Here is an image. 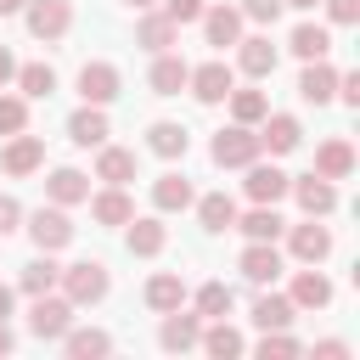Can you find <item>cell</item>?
<instances>
[{
	"instance_id": "1",
	"label": "cell",
	"mask_w": 360,
	"mask_h": 360,
	"mask_svg": "<svg viewBox=\"0 0 360 360\" xmlns=\"http://www.w3.org/2000/svg\"><path fill=\"white\" fill-rule=\"evenodd\" d=\"M56 287H62V298L79 309V304H101L107 298V264L101 259H79V264H62L56 270Z\"/></svg>"
},
{
	"instance_id": "2",
	"label": "cell",
	"mask_w": 360,
	"mask_h": 360,
	"mask_svg": "<svg viewBox=\"0 0 360 360\" xmlns=\"http://www.w3.org/2000/svg\"><path fill=\"white\" fill-rule=\"evenodd\" d=\"M208 158H214L219 169H248V163L259 158V129H253V124H231V129H219L214 146H208Z\"/></svg>"
},
{
	"instance_id": "3",
	"label": "cell",
	"mask_w": 360,
	"mask_h": 360,
	"mask_svg": "<svg viewBox=\"0 0 360 360\" xmlns=\"http://www.w3.org/2000/svg\"><path fill=\"white\" fill-rule=\"evenodd\" d=\"M186 90H191V96H197L202 107H219V101H225V96L236 90V73H231V68H225V62L214 56V62H202V68H191V79H186Z\"/></svg>"
},
{
	"instance_id": "4",
	"label": "cell",
	"mask_w": 360,
	"mask_h": 360,
	"mask_svg": "<svg viewBox=\"0 0 360 360\" xmlns=\"http://www.w3.org/2000/svg\"><path fill=\"white\" fill-rule=\"evenodd\" d=\"M22 17H28V34L34 39H62L73 28V6L68 0H28Z\"/></svg>"
},
{
	"instance_id": "5",
	"label": "cell",
	"mask_w": 360,
	"mask_h": 360,
	"mask_svg": "<svg viewBox=\"0 0 360 360\" xmlns=\"http://www.w3.org/2000/svg\"><path fill=\"white\" fill-rule=\"evenodd\" d=\"M259 124H264V129H259V152H270V158H287V152H298V141H304V124H298L292 112H264Z\"/></svg>"
},
{
	"instance_id": "6",
	"label": "cell",
	"mask_w": 360,
	"mask_h": 360,
	"mask_svg": "<svg viewBox=\"0 0 360 360\" xmlns=\"http://www.w3.org/2000/svg\"><path fill=\"white\" fill-rule=\"evenodd\" d=\"M68 326H73V304H68V298L39 292V298H34V309H28V332H34V338H62Z\"/></svg>"
},
{
	"instance_id": "7",
	"label": "cell",
	"mask_w": 360,
	"mask_h": 360,
	"mask_svg": "<svg viewBox=\"0 0 360 360\" xmlns=\"http://www.w3.org/2000/svg\"><path fill=\"white\" fill-rule=\"evenodd\" d=\"M28 236H34V248H39V253H56V248H68V242H73V219H68L62 208H39V214L28 219Z\"/></svg>"
},
{
	"instance_id": "8",
	"label": "cell",
	"mask_w": 360,
	"mask_h": 360,
	"mask_svg": "<svg viewBox=\"0 0 360 360\" xmlns=\"http://www.w3.org/2000/svg\"><path fill=\"white\" fill-rule=\"evenodd\" d=\"M298 96H304L309 107H326V101L338 96V68H332L326 56L304 62V73H298Z\"/></svg>"
},
{
	"instance_id": "9",
	"label": "cell",
	"mask_w": 360,
	"mask_h": 360,
	"mask_svg": "<svg viewBox=\"0 0 360 360\" xmlns=\"http://www.w3.org/2000/svg\"><path fill=\"white\" fill-rule=\"evenodd\" d=\"M287 248H292V259H298V264H321V259L332 253V231H326V225H315V219H304V225H292V231H287Z\"/></svg>"
},
{
	"instance_id": "10",
	"label": "cell",
	"mask_w": 360,
	"mask_h": 360,
	"mask_svg": "<svg viewBox=\"0 0 360 360\" xmlns=\"http://www.w3.org/2000/svg\"><path fill=\"white\" fill-rule=\"evenodd\" d=\"M79 96H84L90 107H107V101L118 96V68H112V62H84V68H79Z\"/></svg>"
},
{
	"instance_id": "11",
	"label": "cell",
	"mask_w": 360,
	"mask_h": 360,
	"mask_svg": "<svg viewBox=\"0 0 360 360\" xmlns=\"http://www.w3.org/2000/svg\"><path fill=\"white\" fill-rule=\"evenodd\" d=\"M39 163H45V141H39V135H22V129H17V135L6 141V152H0V169H6V174H34Z\"/></svg>"
},
{
	"instance_id": "12",
	"label": "cell",
	"mask_w": 360,
	"mask_h": 360,
	"mask_svg": "<svg viewBox=\"0 0 360 360\" xmlns=\"http://www.w3.org/2000/svg\"><path fill=\"white\" fill-rule=\"evenodd\" d=\"M287 191L298 197V208H304L309 219H321V214H332V208H338V186H332V180H321V174H304V180H292Z\"/></svg>"
},
{
	"instance_id": "13",
	"label": "cell",
	"mask_w": 360,
	"mask_h": 360,
	"mask_svg": "<svg viewBox=\"0 0 360 360\" xmlns=\"http://www.w3.org/2000/svg\"><path fill=\"white\" fill-rule=\"evenodd\" d=\"M197 338H202V315H180V309H169V315H163V326H158V343H163L169 354L197 349Z\"/></svg>"
},
{
	"instance_id": "14",
	"label": "cell",
	"mask_w": 360,
	"mask_h": 360,
	"mask_svg": "<svg viewBox=\"0 0 360 360\" xmlns=\"http://www.w3.org/2000/svg\"><path fill=\"white\" fill-rule=\"evenodd\" d=\"M197 22H202L208 45H219V51L242 39V11H236V6H202V17H197Z\"/></svg>"
},
{
	"instance_id": "15",
	"label": "cell",
	"mask_w": 360,
	"mask_h": 360,
	"mask_svg": "<svg viewBox=\"0 0 360 360\" xmlns=\"http://www.w3.org/2000/svg\"><path fill=\"white\" fill-rule=\"evenodd\" d=\"M186 79H191L186 56H174V51H158V62H152V73H146L152 96H180V90H186Z\"/></svg>"
},
{
	"instance_id": "16",
	"label": "cell",
	"mask_w": 360,
	"mask_h": 360,
	"mask_svg": "<svg viewBox=\"0 0 360 360\" xmlns=\"http://www.w3.org/2000/svg\"><path fill=\"white\" fill-rule=\"evenodd\" d=\"M242 186H248V197H253V202H281L292 180H287V174H281L276 163H259V158H253V163H248V180H242Z\"/></svg>"
},
{
	"instance_id": "17",
	"label": "cell",
	"mask_w": 360,
	"mask_h": 360,
	"mask_svg": "<svg viewBox=\"0 0 360 360\" xmlns=\"http://www.w3.org/2000/svg\"><path fill=\"white\" fill-rule=\"evenodd\" d=\"M236 68H242L248 79H270V73H276V45H270L264 34L236 39Z\"/></svg>"
},
{
	"instance_id": "18",
	"label": "cell",
	"mask_w": 360,
	"mask_h": 360,
	"mask_svg": "<svg viewBox=\"0 0 360 360\" xmlns=\"http://www.w3.org/2000/svg\"><path fill=\"white\" fill-rule=\"evenodd\" d=\"M84 202H90L96 225H129V219H135V202H129V191H124V186H107V191L84 197Z\"/></svg>"
},
{
	"instance_id": "19",
	"label": "cell",
	"mask_w": 360,
	"mask_h": 360,
	"mask_svg": "<svg viewBox=\"0 0 360 360\" xmlns=\"http://www.w3.org/2000/svg\"><path fill=\"white\" fill-rule=\"evenodd\" d=\"M236 231H242L248 242H276V236L287 231V219L276 214V202H253V208L236 219Z\"/></svg>"
},
{
	"instance_id": "20",
	"label": "cell",
	"mask_w": 360,
	"mask_h": 360,
	"mask_svg": "<svg viewBox=\"0 0 360 360\" xmlns=\"http://www.w3.org/2000/svg\"><path fill=\"white\" fill-rule=\"evenodd\" d=\"M242 276H248L253 287L276 281V276H281V253H276V242H248V248H242Z\"/></svg>"
},
{
	"instance_id": "21",
	"label": "cell",
	"mask_w": 360,
	"mask_h": 360,
	"mask_svg": "<svg viewBox=\"0 0 360 360\" xmlns=\"http://www.w3.org/2000/svg\"><path fill=\"white\" fill-rule=\"evenodd\" d=\"M287 298H292V309H326V304H332V281H326L321 270H298Z\"/></svg>"
},
{
	"instance_id": "22",
	"label": "cell",
	"mask_w": 360,
	"mask_h": 360,
	"mask_svg": "<svg viewBox=\"0 0 360 360\" xmlns=\"http://www.w3.org/2000/svg\"><path fill=\"white\" fill-rule=\"evenodd\" d=\"M96 180H107V186H124V180H135V152H124V146H96Z\"/></svg>"
},
{
	"instance_id": "23",
	"label": "cell",
	"mask_w": 360,
	"mask_h": 360,
	"mask_svg": "<svg viewBox=\"0 0 360 360\" xmlns=\"http://www.w3.org/2000/svg\"><path fill=\"white\" fill-rule=\"evenodd\" d=\"M68 135H73V146H101V141H107V112L84 101V107L68 118Z\"/></svg>"
},
{
	"instance_id": "24",
	"label": "cell",
	"mask_w": 360,
	"mask_h": 360,
	"mask_svg": "<svg viewBox=\"0 0 360 360\" xmlns=\"http://www.w3.org/2000/svg\"><path fill=\"white\" fill-rule=\"evenodd\" d=\"M152 208H158V214L191 208V180H186V174H158V180H152Z\"/></svg>"
},
{
	"instance_id": "25",
	"label": "cell",
	"mask_w": 360,
	"mask_h": 360,
	"mask_svg": "<svg viewBox=\"0 0 360 360\" xmlns=\"http://www.w3.org/2000/svg\"><path fill=\"white\" fill-rule=\"evenodd\" d=\"M129 253L135 259H158L163 253V242H169V231H163V219H129Z\"/></svg>"
},
{
	"instance_id": "26",
	"label": "cell",
	"mask_w": 360,
	"mask_h": 360,
	"mask_svg": "<svg viewBox=\"0 0 360 360\" xmlns=\"http://www.w3.org/2000/svg\"><path fill=\"white\" fill-rule=\"evenodd\" d=\"M292 298H281V292H259L253 298V326L259 332H276V326H292Z\"/></svg>"
},
{
	"instance_id": "27",
	"label": "cell",
	"mask_w": 360,
	"mask_h": 360,
	"mask_svg": "<svg viewBox=\"0 0 360 360\" xmlns=\"http://www.w3.org/2000/svg\"><path fill=\"white\" fill-rule=\"evenodd\" d=\"M174 39H180V28H174L163 11H146V17L135 22V45H146V51H169Z\"/></svg>"
},
{
	"instance_id": "28",
	"label": "cell",
	"mask_w": 360,
	"mask_h": 360,
	"mask_svg": "<svg viewBox=\"0 0 360 360\" xmlns=\"http://www.w3.org/2000/svg\"><path fill=\"white\" fill-rule=\"evenodd\" d=\"M349 169H354V146L349 141H326L315 152V174L321 180H349Z\"/></svg>"
},
{
	"instance_id": "29",
	"label": "cell",
	"mask_w": 360,
	"mask_h": 360,
	"mask_svg": "<svg viewBox=\"0 0 360 360\" xmlns=\"http://www.w3.org/2000/svg\"><path fill=\"white\" fill-rule=\"evenodd\" d=\"M45 191H51V202H56V208H73V202H84V197H90V180H84L79 169H56V174L45 180Z\"/></svg>"
},
{
	"instance_id": "30",
	"label": "cell",
	"mask_w": 360,
	"mask_h": 360,
	"mask_svg": "<svg viewBox=\"0 0 360 360\" xmlns=\"http://www.w3.org/2000/svg\"><path fill=\"white\" fill-rule=\"evenodd\" d=\"M191 202H197L202 231H231V225H236V202H231L225 191H208V197H191Z\"/></svg>"
},
{
	"instance_id": "31",
	"label": "cell",
	"mask_w": 360,
	"mask_h": 360,
	"mask_svg": "<svg viewBox=\"0 0 360 360\" xmlns=\"http://www.w3.org/2000/svg\"><path fill=\"white\" fill-rule=\"evenodd\" d=\"M287 51H292V56H304V62H315V56H326V51H332V34H326L321 22H298V28H292V39H287Z\"/></svg>"
},
{
	"instance_id": "32",
	"label": "cell",
	"mask_w": 360,
	"mask_h": 360,
	"mask_svg": "<svg viewBox=\"0 0 360 360\" xmlns=\"http://www.w3.org/2000/svg\"><path fill=\"white\" fill-rule=\"evenodd\" d=\"M146 146H152L158 158H186V146H191V135H186L180 124H169V118H158V124L146 129Z\"/></svg>"
},
{
	"instance_id": "33",
	"label": "cell",
	"mask_w": 360,
	"mask_h": 360,
	"mask_svg": "<svg viewBox=\"0 0 360 360\" xmlns=\"http://www.w3.org/2000/svg\"><path fill=\"white\" fill-rule=\"evenodd\" d=\"M180 304H186V281H180V276H152V281H146V309L169 315V309H180Z\"/></svg>"
},
{
	"instance_id": "34",
	"label": "cell",
	"mask_w": 360,
	"mask_h": 360,
	"mask_svg": "<svg viewBox=\"0 0 360 360\" xmlns=\"http://www.w3.org/2000/svg\"><path fill=\"white\" fill-rule=\"evenodd\" d=\"M62 349H68L73 360H96V354H107V349H112V338H107V332H96V326H79V332L68 326V332H62Z\"/></svg>"
},
{
	"instance_id": "35",
	"label": "cell",
	"mask_w": 360,
	"mask_h": 360,
	"mask_svg": "<svg viewBox=\"0 0 360 360\" xmlns=\"http://www.w3.org/2000/svg\"><path fill=\"white\" fill-rule=\"evenodd\" d=\"M17 90L34 96V101H45V96L56 90V68H51V62H22V68H17Z\"/></svg>"
},
{
	"instance_id": "36",
	"label": "cell",
	"mask_w": 360,
	"mask_h": 360,
	"mask_svg": "<svg viewBox=\"0 0 360 360\" xmlns=\"http://www.w3.org/2000/svg\"><path fill=\"white\" fill-rule=\"evenodd\" d=\"M197 343H202L214 360H231V354H242V349H248V343H242V332H236V326H225V315H219V321H214Z\"/></svg>"
},
{
	"instance_id": "37",
	"label": "cell",
	"mask_w": 360,
	"mask_h": 360,
	"mask_svg": "<svg viewBox=\"0 0 360 360\" xmlns=\"http://www.w3.org/2000/svg\"><path fill=\"white\" fill-rule=\"evenodd\" d=\"M56 270H62V264H51V253H39L34 264H22V281H17V287H22L28 298H39V292H56Z\"/></svg>"
},
{
	"instance_id": "38",
	"label": "cell",
	"mask_w": 360,
	"mask_h": 360,
	"mask_svg": "<svg viewBox=\"0 0 360 360\" xmlns=\"http://www.w3.org/2000/svg\"><path fill=\"white\" fill-rule=\"evenodd\" d=\"M225 101H231V118H236V124H259V118L270 112V101H264V90H231Z\"/></svg>"
},
{
	"instance_id": "39",
	"label": "cell",
	"mask_w": 360,
	"mask_h": 360,
	"mask_svg": "<svg viewBox=\"0 0 360 360\" xmlns=\"http://www.w3.org/2000/svg\"><path fill=\"white\" fill-rule=\"evenodd\" d=\"M197 315H202V321L231 315V287H225V281H202V287H197Z\"/></svg>"
},
{
	"instance_id": "40",
	"label": "cell",
	"mask_w": 360,
	"mask_h": 360,
	"mask_svg": "<svg viewBox=\"0 0 360 360\" xmlns=\"http://www.w3.org/2000/svg\"><path fill=\"white\" fill-rule=\"evenodd\" d=\"M298 349H304V343H298V338H287V326H276V332H264V338H259V354H264V360H287V354H298Z\"/></svg>"
},
{
	"instance_id": "41",
	"label": "cell",
	"mask_w": 360,
	"mask_h": 360,
	"mask_svg": "<svg viewBox=\"0 0 360 360\" xmlns=\"http://www.w3.org/2000/svg\"><path fill=\"white\" fill-rule=\"evenodd\" d=\"M28 129V101L22 96H0V135H17Z\"/></svg>"
},
{
	"instance_id": "42",
	"label": "cell",
	"mask_w": 360,
	"mask_h": 360,
	"mask_svg": "<svg viewBox=\"0 0 360 360\" xmlns=\"http://www.w3.org/2000/svg\"><path fill=\"white\" fill-rule=\"evenodd\" d=\"M158 6H163V17H169L174 28H186V22L202 17V0H158Z\"/></svg>"
},
{
	"instance_id": "43",
	"label": "cell",
	"mask_w": 360,
	"mask_h": 360,
	"mask_svg": "<svg viewBox=\"0 0 360 360\" xmlns=\"http://www.w3.org/2000/svg\"><path fill=\"white\" fill-rule=\"evenodd\" d=\"M236 11L253 17V22H276V17H281V0H242Z\"/></svg>"
},
{
	"instance_id": "44",
	"label": "cell",
	"mask_w": 360,
	"mask_h": 360,
	"mask_svg": "<svg viewBox=\"0 0 360 360\" xmlns=\"http://www.w3.org/2000/svg\"><path fill=\"white\" fill-rule=\"evenodd\" d=\"M17 225H22V202L17 197H0V236H11Z\"/></svg>"
},
{
	"instance_id": "45",
	"label": "cell",
	"mask_w": 360,
	"mask_h": 360,
	"mask_svg": "<svg viewBox=\"0 0 360 360\" xmlns=\"http://www.w3.org/2000/svg\"><path fill=\"white\" fill-rule=\"evenodd\" d=\"M326 11H332V22H360V0H326Z\"/></svg>"
},
{
	"instance_id": "46",
	"label": "cell",
	"mask_w": 360,
	"mask_h": 360,
	"mask_svg": "<svg viewBox=\"0 0 360 360\" xmlns=\"http://www.w3.org/2000/svg\"><path fill=\"white\" fill-rule=\"evenodd\" d=\"M338 96H343L349 107H360V73H338Z\"/></svg>"
},
{
	"instance_id": "47",
	"label": "cell",
	"mask_w": 360,
	"mask_h": 360,
	"mask_svg": "<svg viewBox=\"0 0 360 360\" xmlns=\"http://www.w3.org/2000/svg\"><path fill=\"white\" fill-rule=\"evenodd\" d=\"M349 354V343L343 338H326V343H315V360H343Z\"/></svg>"
},
{
	"instance_id": "48",
	"label": "cell",
	"mask_w": 360,
	"mask_h": 360,
	"mask_svg": "<svg viewBox=\"0 0 360 360\" xmlns=\"http://www.w3.org/2000/svg\"><path fill=\"white\" fill-rule=\"evenodd\" d=\"M11 79H17V62H11V51H6V45H0V90H6V84H11Z\"/></svg>"
},
{
	"instance_id": "49",
	"label": "cell",
	"mask_w": 360,
	"mask_h": 360,
	"mask_svg": "<svg viewBox=\"0 0 360 360\" xmlns=\"http://www.w3.org/2000/svg\"><path fill=\"white\" fill-rule=\"evenodd\" d=\"M6 315H11V287L0 281V321H6Z\"/></svg>"
},
{
	"instance_id": "50",
	"label": "cell",
	"mask_w": 360,
	"mask_h": 360,
	"mask_svg": "<svg viewBox=\"0 0 360 360\" xmlns=\"http://www.w3.org/2000/svg\"><path fill=\"white\" fill-rule=\"evenodd\" d=\"M22 6H28V0H0V17H17Z\"/></svg>"
},
{
	"instance_id": "51",
	"label": "cell",
	"mask_w": 360,
	"mask_h": 360,
	"mask_svg": "<svg viewBox=\"0 0 360 360\" xmlns=\"http://www.w3.org/2000/svg\"><path fill=\"white\" fill-rule=\"evenodd\" d=\"M11 343H17V338H11V332H6V321H0V354H11Z\"/></svg>"
},
{
	"instance_id": "52",
	"label": "cell",
	"mask_w": 360,
	"mask_h": 360,
	"mask_svg": "<svg viewBox=\"0 0 360 360\" xmlns=\"http://www.w3.org/2000/svg\"><path fill=\"white\" fill-rule=\"evenodd\" d=\"M281 6H298V11H315L321 0H281Z\"/></svg>"
},
{
	"instance_id": "53",
	"label": "cell",
	"mask_w": 360,
	"mask_h": 360,
	"mask_svg": "<svg viewBox=\"0 0 360 360\" xmlns=\"http://www.w3.org/2000/svg\"><path fill=\"white\" fill-rule=\"evenodd\" d=\"M124 6H135V11H152V6H158V0H124Z\"/></svg>"
}]
</instances>
